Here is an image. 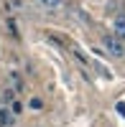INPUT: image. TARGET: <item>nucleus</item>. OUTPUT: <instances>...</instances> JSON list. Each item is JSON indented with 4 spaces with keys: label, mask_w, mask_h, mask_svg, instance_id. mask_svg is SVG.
<instances>
[{
    "label": "nucleus",
    "mask_w": 125,
    "mask_h": 127,
    "mask_svg": "<svg viewBox=\"0 0 125 127\" xmlns=\"http://www.w3.org/2000/svg\"><path fill=\"white\" fill-rule=\"evenodd\" d=\"M31 107H33V109H41V107H44V102H41V99H31Z\"/></svg>",
    "instance_id": "7"
},
{
    "label": "nucleus",
    "mask_w": 125,
    "mask_h": 127,
    "mask_svg": "<svg viewBox=\"0 0 125 127\" xmlns=\"http://www.w3.org/2000/svg\"><path fill=\"white\" fill-rule=\"evenodd\" d=\"M10 112H13V114H18V112H20V104H18V102H13V107H10Z\"/></svg>",
    "instance_id": "9"
},
{
    "label": "nucleus",
    "mask_w": 125,
    "mask_h": 127,
    "mask_svg": "<svg viewBox=\"0 0 125 127\" xmlns=\"http://www.w3.org/2000/svg\"><path fill=\"white\" fill-rule=\"evenodd\" d=\"M3 99L5 102H15V92L13 89H3Z\"/></svg>",
    "instance_id": "5"
},
{
    "label": "nucleus",
    "mask_w": 125,
    "mask_h": 127,
    "mask_svg": "<svg viewBox=\"0 0 125 127\" xmlns=\"http://www.w3.org/2000/svg\"><path fill=\"white\" fill-rule=\"evenodd\" d=\"M102 48L107 51V56H115V59H123L125 56V46L120 43V38H115V36H102Z\"/></svg>",
    "instance_id": "1"
},
{
    "label": "nucleus",
    "mask_w": 125,
    "mask_h": 127,
    "mask_svg": "<svg viewBox=\"0 0 125 127\" xmlns=\"http://www.w3.org/2000/svg\"><path fill=\"white\" fill-rule=\"evenodd\" d=\"M118 112H120L123 117H125V102H118Z\"/></svg>",
    "instance_id": "10"
},
{
    "label": "nucleus",
    "mask_w": 125,
    "mask_h": 127,
    "mask_svg": "<svg viewBox=\"0 0 125 127\" xmlns=\"http://www.w3.org/2000/svg\"><path fill=\"white\" fill-rule=\"evenodd\" d=\"M8 31H10V36H13V38H20L18 26H15V20H13V18H8Z\"/></svg>",
    "instance_id": "4"
},
{
    "label": "nucleus",
    "mask_w": 125,
    "mask_h": 127,
    "mask_svg": "<svg viewBox=\"0 0 125 127\" xmlns=\"http://www.w3.org/2000/svg\"><path fill=\"white\" fill-rule=\"evenodd\" d=\"M112 33H115V38H125V15H115V20H112Z\"/></svg>",
    "instance_id": "2"
},
{
    "label": "nucleus",
    "mask_w": 125,
    "mask_h": 127,
    "mask_svg": "<svg viewBox=\"0 0 125 127\" xmlns=\"http://www.w3.org/2000/svg\"><path fill=\"white\" fill-rule=\"evenodd\" d=\"M10 81H13V87H15V89H20V79L15 76V74H10Z\"/></svg>",
    "instance_id": "8"
},
{
    "label": "nucleus",
    "mask_w": 125,
    "mask_h": 127,
    "mask_svg": "<svg viewBox=\"0 0 125 127\" xmlns=\"http://www.w3.org/2000/svg\"><path fill=\"white\" fill-rule=\"evenodd\" d=\"M13 112H10L8 107H0V127H10V125H13Z\"/></svg>",
    "instance_id": "3"
},
{
    "label": "nucleus",
    "mask_w": 125,
    "mask_h": 127,
    "mask_svg": "<svg viewBox=\"0 0 125 127\" xmlns=\"http://www.w3.org/2000/svg\"><path fill=\"white\" fill-rule=\"evenodd\" d=\"M41 3H44V5H46V8H56V5H59V3H61V0H41Z\"/></svg>",
    "instance_id": "6"
}]
</instances>
